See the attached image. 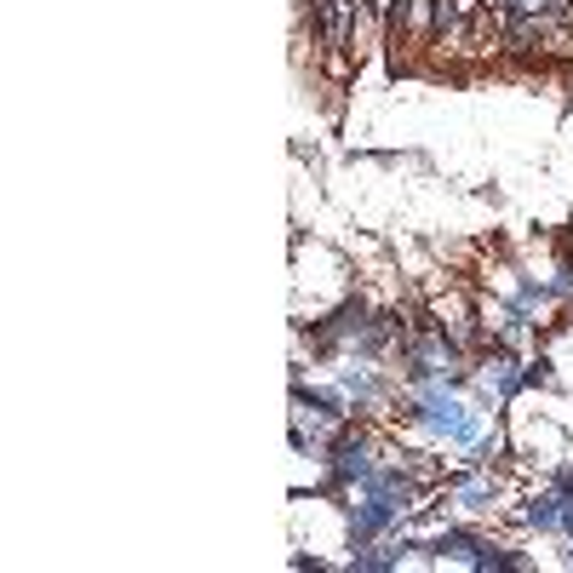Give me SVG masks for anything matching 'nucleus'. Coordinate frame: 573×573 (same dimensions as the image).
<instances>
[{
    "label": "nucleus",
    "mask_w": 573,
    "mask_h": 573,
    "mask_svg": "<svg viewBox=\"0 0 573 573\" xmlns=\"http://www.w3.org/2000/svg\"><path fill=\"white\" fill-rule=\"evenodd\" d=\"M419 408H425L431 425H436V431H447L454 442H482V425H470L465 408H459L447 390H419Z\"/></svg>",
    "instance_id": "1"
},
{
    "label": "nucleus",
    "mask_w": 573,
    "mask_h": 573,
    "mask_svg": "<svg viewBox=\"0 0 573 573\" xmlns=\"http://www.w3.org/2000/svg\"><path fill=\"white\" fill-rule=\"evenodd\" d=\"M333 477H339V482H367V477H373L367 447H362L356 436H344V442H339V454H333Z\"/></svg>",
    "instance_id": "2"
},
{
    "label": "nucleus",
    "mask_w": 573,
    "mask_h": 573,
    "mask_svg": "<svg viewBox=\"0 0 573 573\" xmlns=\"http://www.w3.org/2000/svg\"><path fill=\"white\" fill-rule=\"evenodd\" d=\"M488 385H493V390H500V396H511V390L522 385V373H516L511 362H493V367H488Z\"/></svg>",
    "instance_id": "3"
}]
</instances>
